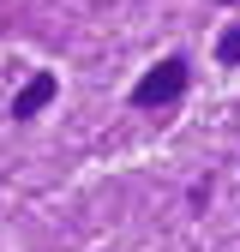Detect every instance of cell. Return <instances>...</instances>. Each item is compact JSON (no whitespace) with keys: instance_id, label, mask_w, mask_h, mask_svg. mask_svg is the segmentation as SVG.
Wrapping results in <instances>:
<instances>
[{"instance_id":"4","label":"cell","mask_w":240,"mask_h":252,"mask_svg":"<svg viewBox=\"0 0 240 252\" xmlns=\"http://www.w3.org/2000/svg\"><path fill=\"white\" fill-rule=\"evenodd\" d=\"M228 6H240V0H228Z\"/></svg>"},{"instance_id":"1","label":"cell","mask_w":240,"mask_h":252,"mask_svg":"<svg viewBox=\"0 0 240 252\" xmlns=\"http://www.w3.org/2000/svg\"><path fill=\"white\" fill-rule=\"evenodd\" d=\"M186 84H192V60L186 54H162L156 66H150L138 84H132V108H174L180 96H186Z\"/></svg>"},{"instance_id":"2","label":"cell","mask_w":240,"mask_h":252,"mask_svg":"<svg viewBox=\"0 0 240 252\" xmlns=\"http://www.w3.org/2000/svg\"><path fill=\"white\" fill-rule=\"evenodd\" d=\"M54 96H60V78H54V72H36V78H30L18 96H12V120H18V126H24V120H36Z\"/></svg>"},{"instance_id":"3","label":"cell","mask_w":240,"mask_h":252,"mask_svg":"<svg viewBox=\"0 0 240 252\" xmlns=\"http://www.w3.org/2000/svg\"><path fill=\"white\" fill-rule=\"evenodd\" d=\"M216 66H240V24H228L216 36Z\"/></svg>"}]
</instances>
